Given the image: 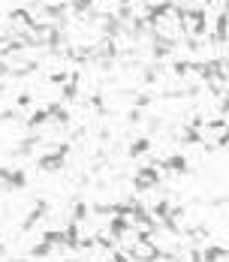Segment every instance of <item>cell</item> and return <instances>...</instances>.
Listing matches in <instances>:
<instances>
[{"label": "cell", "instance_id": "6da1fadb", "mask_svg": "<svg viewBox=\"0 0 229 262\" xmlns=\"http://www.w3.org/2000/svg\"><path fill=\"white\" fill-rule=\"evenodd\" d=\"M0 181L6 187H25V172L18 169H0Z\"/></svg>", "mask_w": 229, "mask_h": 262}]
</instances>
